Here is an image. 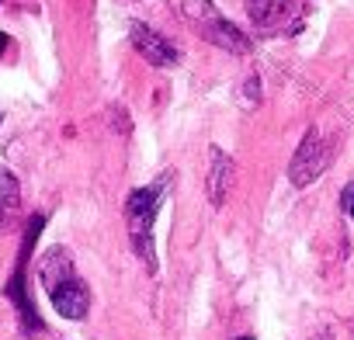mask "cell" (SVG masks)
<instances>
[{
    "label": "cell",
    "instance_id": "cell-12",
    "mask_svg": "<svg viewBox=\"0 0 354 340\" xmlns=\"http://www.w3.org/2000/svg\"><path fill=\"white\" fill-rule=\"evenodd\" d=\"M313 340H330V333H319V337H313Z\"/></svg>",
    "mask_w": 354,
    "mask_h": 340
},
{
    "label": "cell",
    "instance_id": "cell-9",
    "mask_svg": "<svg viewBox=\"0 0 354 340\" xmlns=\"http://www.w3.org/2000/svg\"><path fill=\"white\" fill-rule=\"evenodd\" d=\"M21 205V188H18V178L11 170L0 167V223H8Z\"/></svg>",
    "mask_w": 354,
    "mask_h": 340
},
{
    "label": "cell",
    "instance_id": "cell-13",
    "mask_svg": "<svg viewBox=\"0 0 354 340\" xmlns=\"http://www.w3.org/2000/svg\"><path fill=\"white\" fill-rule=\"evenodd\" d=\"M236 340H254V337H236Z\"/></svg>",
    "mask_w": 354,
    "mask_h": 340
},
{
    "label": "cell",
    "instance_id": "cell-6",
    "mask_svg": "<svg viewBox=\"0 0 354 340\" xmlns=\"http://www.w3.org/2000/svg\"><path fill=\"white\" fill-rule=\"evenodd\" d=\"M129 39H132V49H136L149 66H174L177 59H181L177 46H174L170 39H163L160 32H153L149 25H132Z\"/></svg>",
    "mask_w": 354,
    "mask_h": 340
},
{
    "label": "cell",
    "instance_id": "cell-3",
    "mask_svg": "<svg viewBox=\"0 0 354 340\" xmlns=\"http://www.w3.org/2000/svg\"><path fill=\"white\" fill-rule=\"evenodd\" d=\"M188 21L198 28V35H202L205 42H212V46L233 53V56L250 53V39H247L233 21H226V18L212 8V0H188Z\"/></svg>",
    "mask_w": 354,
    "mask_h": 340
},
{
    "label": "cell",
    "instance_id": "cell-5",
    "mask_svg": "<svg viewBox=\"0 0 354 340\" xmlns=\"http://www.w3.org/2000/svg\"><path fill=\"white\" fill-rule=\"evenodd\" d=\"M42 226H46V216H32V226H28V236H25V247H21V261H18V271H15V278H11V285H8V299H11L15 305H18L25 330H42V319H39V312H35L32 299L25 295V257L32 254V247H35V236L42 233Z\"/></svg>",
    "mask_w": 354,
    "mask_h": 340
},
{
    "label": "cell",
    "instance_id": "cell-4",
    "mask_svg": "<svg viewBox=\"0 0 354 340\" xmlns=\"http://www.w3.org/2000/svg\"><path fill=\"white\" fill-rule=\"evenodd\" d=\"M330 163H333V142L323 139L319 129H309L306 139L299 142L292 163H288V178H292L295 188H309Z\"/></svg>",
    "mask_w": 354,
    "mask_h": 340
},
{
    "label": "cell",
    "instance_id": "cell-11",
    "mask_svg": "<svg viewBox=\"0 0 354 340\" xmlns=\"http://www.w3.org/2000/svg\"><path fill=\"white\" fill-rule=\"evenodd\" d=\"M4 49H8V35H4V32H0V53H4Z\"/></svg>",
    "mask_w": 354,
    "mask_h": 340
},
{
    "label": "cell",
    "instance_id": "cell-10",
    "mask_svg": "<svg viewBox=\"0 0 354 340\" xmlns=\"http://www.w3.org/2000/svg\"><path fill=\"white\" fill-rule=\"evenodd\" d=\"M340 202H344V209H347V216L354 219V181L344 188V195H340Z\"/></svg>",
    "mask_w": 354,
    "mask_h": 340
},
{
    "label": "cell",
    "instance_id": "cell-7",
    "mask_svg": "<svg viewBox=\"0 0 354 340\" xmlns=\"http://www.w3.org/2000/svg\"><path fill=\"white\" fill-rule=\"evenodd\" d=\"M233 178H236V163L230 153H223L219 146H212V167H209V202L223 205L233 191Z\"/></svg>",
    "mask_w": 354,
    "mask_h": 340
},
{
    "label": "cell",
    "instance_id": "cell-2",
    "mask_svg": "<svg viewBox=\"0 0 354 340\" xmlns=\"http://www.w3.org/2000/svg\"><path fill=\"white\" fill-rule=\"evenodd\" d=\"M170 178H160L156 185L149 188H136L125 202V223H129V240H132V250L136 257L156 271V247H153V223L160 216V205H163V191H167Z\"/></svg>",
    "mask_w": 354,
    "mask_h": 340
},
{
    "label": "cell",
    "instance_id": "cell-8",
    "mask_svg": "<svg viewBox=\"0 0 354 340\" xmlns=\"http://www.w3.org/2000/svg\"><path fill=\"white\" fill-rule=\"evenodd\" d=\"M247 11L261 28H281L299 15V0H247Z\"/></svg>",
    "mask_w": 354,
    "mask_h": 340
},
{
    "label": "cell",
    "instance_id": "cell-1",
    "mask_svg": "<svg viewBox=\"0 0 354 340\" xmlns=\"http://www.w3.org/2000/svg\"><path fill=\"white\" fill-rule=\"evenodd\" d=\"M39 278H42V288L49 292V302L56 305V312L63 319H84L87 309H91V288L87 281L77 274L70 254L63 247L49 250L39 264Z\"/></svg>",
    "mask_w": 354,
    "mask_h": 340
}]
</instances>
